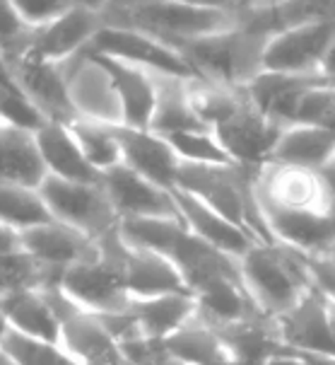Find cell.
Here are the masks:
<instances>
[{
    "instance_id": "31",
    "label": "cell",
    "mask_w": 335,
    "mask_h": 365,
    "mask_svg": "<svg viewBox=\"0 0 335 365\" xmlns=\"http://www.w3.org/2000/svg\"><path fill=\"white\" fill-rule=\"evenodd\" d=\"M0 351L8 356L12 365H83L60 344L24 336V334H17L12 329L0 344Z\"/></svg>"
},
{
    "instance_id": "23",
    "label": "cell",
    "mask_w": 335,
    "mask_h": 365,
    "mask_svg": "<svg viewBox=\"0 0 335 365\" xmlns=\"http://www.w3.org/2000/svg\"><path fill=\"white\" fill-rule=\"evenodd\" d=\"M154 90H157V104H154V114L150 131L169 138L176 133H191V131H210L201 116L196 114L193 104H191V83L193 80H181L162 76V73H152Z\"/></svg>"
},
{
    "instance_id": "30",
    "label": "cell",
    "mask_w": 335,
    "mask_h": 365,
    "mask_svg": "<svg viewBox=\"0 0 335 365\" xmlns=\"http://www.w3.org/2000/svg\"><path fill=\"white\" fill-rule=\"evenodd\" d=\"M70 131L75 135L80 148H83L85 158L90 160V165L95 167L97 172L104 175L111 167L123 163L121 145L114 135V126L78 119L75 123H70Z\"/></svg>"
},
{
    "instance_id": "27",
    "label": "cell",
    "mask_w": 335,
    "mask_h": 365,
    "mask_svg": "<svg viewBox=\"0 0 335 365\" xmlns=\"http://www.w3.org/2000/svg\"><path fill=\"white\" fill-rule=\"evenodd\" d=\"M164 349L166 354L184 361L186 365H232L229 351L222 344L217 329L203 322L198 314L176 334L164 339Z\"/></svg>"
},
{
    "instance_id": "26",
    "label": "cell",
    "mask_w": 335,
    "mask_h": 365,
    "mask_svg": "<svg viewBox=\"0 0 335 365\" xmlns=\"http://www.w3.org/2000/svg\"><path fill=\"white\" fill-rule=\"evenodd\" d=\"M130 312L135 314L145 336L164 341L191 319H196L198 302L193 295H159V298L130 300Z\"/></svg>"
},
{
    "instance_id": "36",
    "label": "cell",
    "mask_w": 335,
    "mask_h": 365,
    "mask_svg": "<svg viewBox=\"0 0 335 365\" xmlns=\"http://www.w3.org/2000/svg\"><path fill=\"white\" fill-rule=\"evenodd\" d=\"M302 264L307 269L312 286L335 305V262L328 255H302Z\"/></svg>"
},
{
    "instance_id": "22",
    "label": "cell",
    "mask_w": 335,
    "mask_h": 365,
    "mask_svg": "<svg viewBox=\"0 0 335 365\" xmlns=\"http://www.w3.org/2000/svg\"><path fill=\"white\" fill-rule=\"evenodd\" d=\"M46 177L36 133L0 121V184L39 189Z\"/></svg>"
},
{
    "instance_id": "35",
    "label": "cell",
    "mask_w": 335,
    "mask_h": 365,
    "mask_svg": "<svg viewBox=\"0 0 335 365\" xmlns=\"http://www.w3.org/2000/svg\"><path fill=\"white\" fill-rule=\"evenodd\" d=\"M12 3L22 15V20L32 29H39L43 24L58 20L60 15H65L73 8L70 0H12Z\"/></svg>"
},
{
    "instance_id": "7",
    "label": "cell",
    "mask_w": 335,
    "mask_h": 365,
    "mask_svg": "<svg viewBox=\"0 0 335 365\" xmlns=\"http://www.w3.org/2000/svg\"><path fill=\"white\" fill-rule=\"evenodd\" d=\"M51 302L60 324V346L83 365H123L121 349L107 331L97 312L85 310L73 298H68L60 283L41 288Z\"/></svg>"
},
{
    "instance_id": "2",
    "label": "cell",
    "mask_w": 335,
    "mask_h": 365,
    "mask_svg": "<svg viewBox=\"0 0 335 365\" xmlns=\"http://www.w3.org/2000/svg\"><path fill=\"white\" fill-rule=\"evenodd\" d=\"M239 269L258 310L272 319L292 310L312 288L302 255L280 242L253 245L239 259Z\"/></svg>"
},
{
    "instance_id": "8",
    "label": "cell",
    "mask_w": 335,
    "mask_h": 365,
    "mask_svg": "<svg viewBox=\"0 0 335 365\" xmlns=\"http://www.w3.org/2000/svg\"><path fill=\"white\" fill-rule=\"evenodd\" d=\"M282 131L285 126L260 114L246 97L237 114L213 128L215 138L232 158V163L251 172H260L270 165Z\"/></svg>"
},
{
    "instance_id": "46",
    "label": "cell",
    "mask_w": 335,
    "mask_h": 365,
    "mask_svg": "<svg viewBox=\"0 0 335 365\" xmlns=\"http://www.w3.org/2000/svg\"><path fill=\"white\" fill-rule=\"evenodd\" d=\"M331 252H335V247H333V250H331Z\"/></svg>"
},
{
    "instance_id": "34",
    "label": "cell",
    "mask_w": 335,
    "mask_h": 365,
    "mask_svg": "<svg viewBox=\"0 0 335 365\" xmlns=\"http://www.w3.org/2000/svg\"><path fill=\"white\" fill-rule=\"evenodd\" d=\"M294 123H309V126H319L335 133V85L328 83L307 92Z\"/></svg>"
},
{
    "instance_id": "32",
    "label": "cell",
    "mask_w": 335,
    "mask_h": 365,
    "mask_svg": "<svg viewBox=\"0 0 335 365\" xmlns=\"http://www.w3.org/2000/svg\"><path fill=\"white\" fill-rule=\"evenodd\" d=\"M169 145L179 155L181 163L191 165H217V167H229L234 165L232 158L225 153V148L220 145V140L215 138L213 131H191V133H176L169 135Z\"/></svg>"
},
{
    "instance_id": "14",
    "label": "cell",
    "mask_w": 335,
    "mask_h": 365,
    "mask_svg": "<svg viewBox=\"0 0 335 365\" xmlns=\"http://www.w3.org/2000/svg\"><path fill=\"white\" fill-rule=\"evenodd\" d=\"M321 85H328V80L321 76H289V73L263 71L241 92L260 114L287 128L294 126L297 111H299L307 92L321 88Z\"/></svg>"
},
{
    "instance_id": "13",
    "label": "cell",
    "mask_w": 335,
    "mask_h": 365,
    "mask_svg": "<svg viewBox=\"0 0 335 365\" xmlns=\"http://www.w3.org/2000/svg\"><path fill=\"white\" fill-rule=\"evenodd\" d=\"M102 184L121 220L128 218H181L171 191L140 177L128 165H116L104 172Z\"/></svg>"
},
{
    "instance_id": "28",
    "label": "cell",
    "mask_w": 335,
    "mask_h": 365,
    "mask_svg": "<svg viewBox=\"0 0 335 365\" xmlns=\"http://www.w3.org/2000/svg\"><path fill=\"white\" fill-rule=\"evenodd\" d=\"M63 271L36 262L24 252L0 255V298L27 288H48L60 283Z\"/></svg>"
},
{
    "instance_id": "12",
    "label": "cell",
    "mask_w": 335,
    "mask_h": 365,
    "mask_svg": "<svg viewBox=\"0 0 335 365\" xmlns=\"http://www.w3.org/2000/svg\"><path fill=\"white\" fill-rule=\"evenodd\" d=\"M275 327L287 349L335 358V317L331 302L314 286L292 310L275 317Z\"/></svg>"
},
{
    "instance_id": "37",
    "label": "cell",
    "mask_w": 335,
    "mask_h": 365,
    "mask_svg": "<svg viewBox=\"0 0 335 365\" xmlns=\"http://www.w3.org/2000/svg\"><path fill=\"white\" fill-rule=\"evenodd\" d=\"M10 252H22L20 232L0 222V255H10Z\"/></svg>"
},
{
    "instance_id": "39",
    "label": "cell",
    "mask_w": 335,
    "mask_h": 365,
    "mask_svg": "<svg viewBox=\"0 0 335 365\" xmlns=\"http://www.w3.org/2000/svg\"><path fill=\"white\" fill-rule=\"evenodd\" d=\"M265 365H307V363H304L302 358L297 356L292 349H287V346H285V349L280 351V354L272 356L270 361L265 363Z\"/></svg>"
},
{
    "instance_id": "38",
    "label": "cell",
    "mask_w": 335,
    "mask_h": 365,
    "mask_svg": "<svg viewBox=\"0 0 335 365\" xmlns=\"http://www.w3.org/2000/svg\"><path fill=\"white\" fill-rule=\"evenodd\" d=\"M321 78H326L328 83H335V39L333 44L328 46V51L324 56V61H321V71H319Z\"/></svg>"
},
{
    "instance_id": "18",
    "label": "cell",
    "mask_w": 335,
    "mask_h": 365,
    "mask_svg": "<svg viewBox=\"0 0 335 365\" xmlns=\"http://www.w3.org/2000/svg\"><path fill=\"white\" fill-rule=\"evenodd\" d=\"M36 145L51 177L65 179V182L102 184L104 175L90 165L68 123H43L36 131Z\"/></svg>"
},
{
    "instance_id": "45",
    "label": "cell",
    "mask_w": 335,
    "mask_h": 365,
    "mask_svg": "<svg viewBox=\"0 0 335 365\" xmlns=\"http://www.w3.org/2000/svg\"><path fill=\"white\" fill-rule=\"evenodd\" d=\"M331 310H333V317H335V305H333V302H331Z\"/></svg>"
},
{
    "instance_id": "19",
    "label": "cell",
    "mask_w": 335,
    "mask_h": 365,
    "mask_svg": "<svg viewBox=\"0 0 335 365\" xmlns=\"http://www.w3.org/2000/svg\"><path fill=\"white\" fill-rule=\"evenodd\" d=\"M126 288L130 300L159 298V295H193L171 259L130 245L126 262Z\"/></svg>"
},
{
    "instance_id": "43",
    "label": "cell",
    "mask_w": 335,
    "mask_h": 365,
    "mask_svg": "<svg viewBox=\"0 0 335 365\" xmlns=\"http://www.w3.org/2000/svg\"><path fill=\"white\" fill-rule=\"evenodd\" d=\"M154 365H186V363H184V361H179V358H174L171 354H166V349H164V356L159 358V361L154 363Z\"/></svg>"
},
{
    "instance_id": "48",
    "label": "cell",
    "mask_w": 335,
    "mask_h": 365,
    "mask_svg": "<svg viewBox=\"0 0 335 365\" xmlns=\"http://www.w3.org/2000/svg\"><path fill=\"white\" fill-rule=\"evenodd\" d=\"M333 85H335V83H333Z\"/></svg>"
},
{
    "instance_id": "16",
    "label": "cell",
    "mask_w": 335,
    "mask_h": 365,
    "mask_svg": "<svg viewBox=\"0 0 335 365\" xmlns=\"http://www.w3.org/2000/svg\"><path fill=\"white\" fill-rule=\"evenodd\" d=\"M20 245L24 255L58 271H65L68 266H75L99 255V240L58 220L20 230Z\"/></svg>"
},
{
    "instance_id": "21",
    "label": "cell",
    "mask_w": 335,
    "mask_h": 365,
    "mask_svg": "<svg viewBox=\"0 0 335 365\" xmlns=\"http://www.w3.org/2000/svg\"><path fill=\"white\" fill-rule=\"evenodd\" d=\"M171 194L176 199V206L181 210L188 230L198 235L201 240H206L208 245H213L215 250L225 252L227 257L241 259L253 245H258L249 232L241 230L239 225L229 222L227 218H222L220 213H215L213 208L198 201L196 196L186 194L181 189H174Z\"/></svg>"
},
{
    "instance_id": "17",
    "label": "cell",
    "mask_w": 335,
    "mask_h": 365,
    "mask_svg": "<svg viewBox=\"0 0 335 365\" xmlns=\"http://www.w3.org/2000/svg\"><path fill=\"white\" fill-rule=\"evenodd\" d=\"M114 135L121 145L123 165H128L140 177L166 191L176 189V177L181 160L174 153L169 140L152 131H140L130 126H114Z\"/></svg>"
},
{
    "instance_id": "11",
    "label": "cell",
    "mask_w": 335,
    "mask_h": 365,
    "mask_svg": "<svg viewBox=\"0 0 335 365\" xmlns=\"http://www.w3.org/2000/svg\"><path fill=\"white\" fill-rule=\"evenodd\" d=\"M60 66H63L68 95H70L78 119L123 126V109L114 80L95 56L83 51Z\"/></svg>"
},
{
    "instance_id": "42",
    "label": "cell",
    "mask_w": 335,
    "mask_h": 365,
    "mask_svg": "<svg viewBox=\"0 0 335 365\" xmlns=\"http://www.w3.org/2000/svg\"><path fill=\"white\" fill-rule=\"evenodd\" d=\"M10 334V322L8 317H5V312H3V305H0V344H3V339Z\"/></svg>"
},
{
    "instance_id": "44",
    "label": "cell",
    "mask_w": 335,
    "mask_h": 365,
    "mask_svg": "<svg viewBox=\"0 0 335 365\" xmlns=\"http://www.w3.org/2000/svg\"><path fill=\"white\" fill-rule=\"evenodd\" d=\"M0 365H12V363L8 361V356L3 354V351H0Z\"/></svg>"
},
{
    "instance_id": "3",
    "label": "cell",
    "mask_w": 335,
    "mask_h": 365,
    "mask_svg": "<svg viewBox=\"0 0 335 365\" xmlns=\"http://www.w3.org/2000/svg\"><path fill=\"white\" fill-rule=\"evenodd\" d=\"M268 36L251 34L241 27L229 32L203 36L174 44L181 56L196 68L201 80L225 85L232 90H244L253 78L263 73V53Z\"/></svg>"
},
{
    "instance_id": "47",
    "label": "cell",
    "mask_w": 335,
    "mask_h": 365,
    "mask_svg": "<svg viewBox=\"0 0 335 365\" xmlns=\"http://www.w3.org/2000/svg\"><path fill=\"white\" fill-rule=\"evenodd\" d=\"M123 365H128V363H123Z\"/></svg>"
},
{
    "instance_id": "1",
    "label": "cell",
    "mask_w": 335,
    "mask_h": 365,
    "mask_svg": "<svg viewBox=\"0 0 335 365\" xmlns=\"http://www.w3.org/2000/svg\"><path fill=\"white\" fill-rule=\"evenodd\" d=\"M239 3H102L104 24L133 27L166 44L203 39L237 27Z\"/></svg>"
},
{
    "instance_id": "40",
    "label": "cell",
    "mask_w": 335,
    "mask_h": 365,
    "mask_svg": "<svg viewBox=\"0 0 335 365\" xmlns=\"http://www.w3.org/2000/svg\"><path fill=\"white\" fill-rule=\"evenodd\" d=\"M297 356L302 358L307 365H335L333 356H319V354H302V351H294Z\"/></svg>"
},
{
    "instance_id": "33",
    "label": "cell",
    "mask_w": 335,
    "mask_h": 365,
    "mask_svg": "<svg viewBox=\"0 0 335 365\" xmlns=\"http://www.w3.org/2000/svg\"><path fill=\"white\" fill-rule=\"evenodd\" d=\"M29 39H32V27L22 20L15 3L0 0V56L8 63H15L27 53Z\"/></svg>"
},
{
    "instance_id": "10",
    "label": "cell",
    "mask_w": 335,
    "mask_h": 365,
    "mask_svg": "<svg viewBox=\"0 0 335 365\" xmlns=\"http://www.w3.org/2000/svg\"><path fill=\"white\" fill-rule=\"evenodd\" d=\"M335 39V20L319 17L275 34L265 46L263 71L289 76H319L321 61Z\"/></svg>"
},
{
    "instance_id": "6",
    "label": "cell",
    "mask_w": 335,
    "mask_h": 365,
    "mask_svg": "<svg viewBox=\"0 0 335 365\" xmlns=\"http://www.w3.org/2000/svg\"><path fill=\"white\" fill-rule=\"evenodd\" d=\"M87 53L107 56V58L123 61V63L138 66L150 73H162V76L201 80L196 68L184 58L179 48L133 27L104 24L95 39H92V44L87 46Z\"/></svg>"
},
{
    "instance_id": "5",
    "label": "cell",
    "mask_w": 335,
    "mask_h": 365,
    "mask_svg": "<svg viewBox=\"0 0 335 365\" xmlns=\"http://www.w3.org/2000/svg\"><path fill=\"white\" fill-rule=\"evenodd\" d=\"M39 194L51 210L53 220L65 222L95 240L121 225V218L104 184L65 182L48 175L39 187Z\"/></svg>"
},
{
    "instance_id": "20",
    "label": "cell",
    "mask_w": 335,
    "mask_h": 365,
    "mask_svg": "<svg viewBox=\"0 0 335 365\" xmlns=\"http://www.w3.org/2000/svg\"><path fill=\"white\" fill-rule=\"evenodd\" d=\"M95 58L107 68V73L114 80L116 95H119L123 109V126L150 131L154 104H157V90H154L152 73L142 71L138 66L123 63V61L107 58V56H95Z\"/></svg>"
},
{
    "instance_id": "9",
    "label": "cell",
    "mask_w": 335,
    "mask_h": 365,
    "mask_svg": "<svg viewBox=\"0 0 335 365\" xmlns=\"http://www.w3.org/2000/svg\"><path fill=\"white\" fill-rule=\"evenodd\" d=\"M104 27L102 3H73V8L58 20L32 29L29 48L22 58L65 63L78 53L87 51L92 39Z\"/></svg>"
},
{
    "instance_id": "4",
    "label": "cell",
    "mask_w": 335,
    "mask_h": 365,
    "mask_svg": "<svg viewBox=\"0 0 335 365\" xmlns=\"http://www.w3.org/2000/svg\"><path fill=\"white\" fill-rule=\"evenodd\" d=\"M128 245L123 242L119 227L99 237V255L75 266H68L60 276V288L85 310L107 314L123 312L130 307L126 288Z\"/></svg>"
},
{
    "instance_id": "15",
    "label": "cell",
    "mask_w": 335,
    "mask_h": 365,
    "mask_svg": "<svg viewBox=\"0 0 335 365\" xmlns=\"http://www.w3.org/2000/svg\"><path fill=\"white\" fill-rule=\"evenodd\" d=\"M17 83L24 95L32 100V104L41 111L46 121L53 123H75L78 114L68 95L65 73L60 63H48V61L20 58L10 63Z\"/></svg>"
},
{
    "instance_id": "25",
    "label": "cell",
    "mask_w": 335,
    "mask_h": 365,
    "mask_svg": "<svg viewBox=\"0 0 335 365\" xmlns=\"http://www.w3.org/2000/svg\"><path fill=\"white\" fill-rule=\"evenodd\" d=\"M10 329L24 336L41 339V341L60 344V324L51 302L46 300L41 288H27L0 298Z\"/></svg>"
},
{
    "instance_id": "29",
    "label": "cell",
    "mask_w": 335,
    "mask_h": 365,
    "mask_svg": "<svg viewBox=\"0 0 335 365\" xmlns=\"http://www.w3.org/2000/svg\"><path fill=\"white\" fill-rule=\"evenodd\" d=\"M51 220L53 215L46 203H43L39 189L0 184V222L3 225L20 232Z\"/></svg>"
},
{
    "instance_id": "41",
    "label": "cell",
    "mask_w": 335,
    "mask_h": 365,
    "mask_svg": "<svg viewBox=\"0 0 335 365\" xmlns=\"http://www.w3.org/2000/svg\"><path fill=\"white\" fill-rule=\"evenodd\" d=\"M319 172H321V177H324L326 187H328V191H331V196H333V201H335V158L324 167V170H319Z\"/></svg>"
},
{
    "instance_id": "24",
    "label": "cell",
    "mask_w": 335,
    "mask_h": 365,
    "mask_svg": "<svg viewBox=\"0 0 335 365\" xmlns=\"http://www.w3.org/2000/svg\"><path fill=\"white\" fill-rule=\"evenodd\" d=\"M335 158V133L309 123L287 126L277 140L270 165L302 167V170H324Z\"/></svg>"
}]
</instances>
